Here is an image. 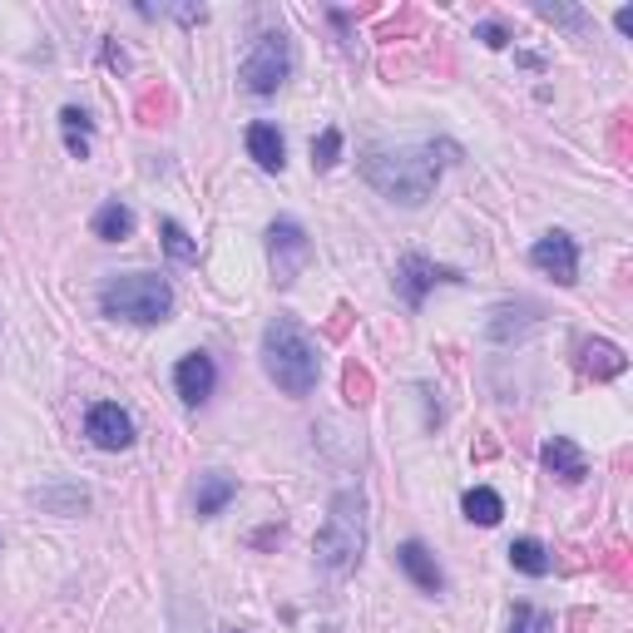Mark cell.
<instances>
[{
    "instance_id": "cell-1",
    "label": "cell",
    "mask_w": 633,
    "mask_h": 633,
    "mask_svg": "<svg viewBox=\"0 0 633 633\" xmlns=\"http://www.w3.org/2000/svg\"><path fill=\"white\" fill-rule=\"evenodd\" d=\"M362 178L381 198H391V203L415 208V203H425V198L435 193L441 158L431 154V144L425 148H371V154L362 158Z\"/></svg>"
},
{
    "instance_id": "cell-2",
    "label": "cell",
    "mask_w": 633,
    "mask_h": 633,
    "mask_svg": "<svg viewBox=\"0 0 633 633\" xmlns=\"http://www.w3.org/2000/svg\"><path fill=\"white\" fill-rule=\"evenodd\" d=\"M263 371L277 381V391L287 396H312L316 386V342L292 322V316H273L263 332Z\"/></svg>"
},
{
    "instance_id": "cell-3",
    "label": "cell",
    "mask_w": 633,
    "mask_h": 633,
    "mask_svg": "<svg viewBox=\"0 0 633 633\" xmlns=\"http://www.w3.org/2000/svg\"><path fill=\"white\" fill-rule=\"evenodd\" d=\"M366 554V500L362 490H336L326 504V524L316 534V559L332 574H352Z\"/></svg>"
},
{
    "instance_id": "cell-4",
    "label": "cell",
    "mask_w": 633,
    "mask_h": 633,
    "mask_svg": "<svg viewBox=\"0 0 633 633\" xmlns=\"http://www.w3.org/2000/svg\"><path fill=\"white\" fill-rule=\"evenodd\" d=\"M99 312L114 316V322L154 326L174 312V292H168V282L158 273H119L99 292Z\"/></svg>"
},
{
    "instance_id": "cell-5",
    "label": "cell",
    "mask_w": 633,
    "mask_h": 633,
    "mask_svg": "<svg viewBox=\"0 0 633 633\" xmlns=\"http://www.w3.org/2000/svg\"><path fill=\"white\" fill-rule=\"evenodd\" d=\"M292 75V49H287V40L277 35V30H267V35H257V45L247 49L243 59V85L253 89V95H277V85Z\"/></svg>"
},
{
    "instance_id": "cell-6",
    "label": "cell",
    "mask_w": 633,
    "mask_h": 633,
    "mask_svg": "<svg viewBox=\"0 0 633 633\" xmlns=\"http://www.w3.org/2000/svg\"><path fill=\"white\" fill-rule=\"evenodd\" d=\"M267 257H273V277L277 282H297L302 277V267L312 263V237H307L302 223H292V218H277L273 227H267Z\"/></svg>"
},
{
    "instance_id": "cell-7",
    "label": "cell",
    "mask_w": 633,
    "mask_h": 633,
    "mask_svg": "<svg viewBox=\"0 0 633 633\" xmlns=\"http://www.w3.org/2000/svg\"><path fill=\"white\" fill-rule=\"evenodd\" d=\"M530 263L540 267L544 277H554L559 287L579 282V243H574L569 233H559V227H554V233H544L540 243L530 247Z\"/></svg>"
},
{
    "instance_id": "cell-8",
    "label": "cell",
    "mask_w": 633,
    "mask_h": 633,
    "mask_svg": "<svg viewBox=\"0 0 633 633\" xmlns=\"http://www.w3.org/2000/svg\"><path fill=\"white\" fill-rule=\"evenodd\" d=\"M435 282H460V273L431 263V257H421V253H406L401 267H396V292L406 297V307H421Z\"/></svg>"
},
{
    "instance_id": "cell-9",
    "label": "cell",
    "mask_w": 633,
    "mask_h": 633,
    "mask_svg": "<svg viewBox=\"0 0 633 633\" xmlns=\"http://www.w3.org/2000/svg\"><path fill=\"white\" fill-rule=\"evenodd\" d=\"M85 435L99 445V451H129V445H134V415L114 401H99V406H89Z\"/></svg>"
},
{
    "instance_id": "cell-10",
    "label": "cell",
    "mask_w": 633,
    "mask_h": 633,
    "mask_svg": "<svg viewBox=\"0 0 633 633\" xmlns=\"http://www.w3.org/2000/svg\"><path fill=\"white\" fill-rule=\"evenodd\" d=\"M174 386H178V396H184L188 406L208 401V396H213V386H218V366H213V356L188 352L184 362L174 366Z\"/></svg>"
},
{
    "instance_id": "cell-11",
    "label": "cell",
    "mask_w": 633,
    "mask_h": 633,
    "mask_svg": "<svg viewBox=\"0 0 633 633\" xmlns=\"http://www.w3.org/2000/svg\"><path fill=\"white\" fill-rule=\"evenodd\" d=\"M396 564H401V569H406V579H411L421 593H441V589H445V574H441V564H435V554L425 549L421 540H406L401 549H396Z\"/></svg>"
},
{
    "instance_id": "cell-12",
    "label": "cell",
    "mask_w": 633,
    "mask_h": 633,
    "mask_svg": "<svg viewBox=\"0 0 633 633\" xmlns=\"http://www.w3.org/2000/svg\"><path fill=\"white\" fill-rule=\"evenodd\" d=\"M540 460H544V470L559 475L564 485H579L584 475H589V460H584V451L569 441V435H554V441L540 451Z\"/></svg>"
},
{
    "instance_id": "cell-13",
    "label": "cell",
    "mask_w": 633,
    "mask_h": 633,
    "mask_svg": "<svg viewBox=\"0 0 633 633\" xmlns=\"http://www.w3.org/2000/svg\"><path fill=\"white\" fill-rule=\"evenodd\" d=\"M247 154L257 158V168H267V174H277V168L287 164V144L282 134H277V124H247Z\"/></svg>"
},
{
    "instance_id": "cell-14",
    "label": "cell",
    "mask_w": 633,
    "mask_h": 633,
    "mask_svg": "<svg viewBox=\"0 0 633 633\" xmlns=\"http://www.w3.org/2000/svg\"><path fill=\"white\" fill-rule=\"evenodd\" d=\"M237 495V485L227 480L223 470H208V475H198V495H193V504H198V514H203V520H213L218 510H223L227 500H233Z\"/></svg>"
},
{
    "instance_id": "cell-15",
    "label": "cell",
    "mask_w": 633,
    "mask_h": 633,
    "mask_svg": "<svg viewBox=\"0 0 633 633\" xmlns=\"http://www.w3.org/2000/svg\"><path fill=\"white\" fill-rule=\"evenodd\" d=\"M623 366H629V356H623L613 342H584V371H589L593 381L623 376Z\"/></svg>"
},
{
    "instance_id": "cell-16",
    "label": "cell",
    "mask_w": 633,
    "mask_h": 633,
    "mask_svg": "<svg viewBox=\"0 0 633 633\" xmlns=\"http://www.w3.org/2000/svg\"><path fill=\"white\" fill-rule=\"evenodd\" d=\"M95 237H104V243H124V237H134V213H129L119 198H109V203L95 213Z\"/></svg>"
},
{
    "instance_id": "cell-17",
    "label": "cell",
    "mask_w": 633,
    "mask_h": 633,
    "mask_svg": "<svg viewBox=\"0 0 633 633\" xmlns=\"http://www.w3.org/2000/svg\"><path fill=\"white\" fill-rule=\"evenodd\" d=\"M460 504H465V520L485 524V530H490V524H500V514H504V500L490 490V485H475V490H465Z\"/></svg>"
},
{
    "instance_id": "cell-18",
    "label": "cell",
    "mask_w": 633,
    "mask_h": 633,
    "mask_svg": "<svg viewBox=\"0 0 633 633\" xmlns=\"http://www.w3.org/2000/svg\"><path fill=\"white\" fill-rule=\"evenodd\" d=\"M510 564L520 574H530V579H544V574H549V549H544L540 540H530V534H524V540H514L510 544Z\"/></svg>"
},
{
    "instance_id": "cell-19",
    "label": "cell",
    "mask_w": 633,
    "mask_h": 633,
    "mask_svg": "<svg viewBox=\"0 0 633 633\" xmlns=\"http://www.w3.org/2000/svg\"><path fill=\"white\" fill-rule=\"evenodd\" d=\"M59 129H65V148L75 158H89V114L85 109H59Z\"/></svg>"
},
{
    "instance_id": "cell-20",
    "label": "cell",
    "mask_w": 633,
    "mask_h": 633,
    "mask_svg": "<svg viewBox=\"0 0 633 633\" xmlns=\"http://www.w3.org/2000/svg\"><path fill=\"white\" fill-rule=\"evenodd\" d=\"M158 233H164V247H168V257H174V263H198V243L174 223V218H164V223H158Z\"/></svg>"
},
{
    "instance_id": "cell-21",
    "label": "cell",
    "mask_w": 633,
    "mask_h": 633,
    "mask_svg": "<svg viewBox=\"0 0 633 633\" xmlns=\"http://www.w3.org/2000/svg\"><path fill=\"white\" fill-rule=\"evenodd\" d=\"M554 619L544 609H534V603H514V619H510V633H549Z\"/></svg>"
},
{
    "instance_id": "cell-22",
    "label": "cell",
    "mask_w": 633,
    "mask_h": 633,
    "mask_svg": "<svg viewBox=\"0 0 633 633\" xmlns=\"http://www.w3.org/2000/svg\"><path fill=\"white\" fill-rule=\"evenodd\" d=\"M342 158V129H322V138H312V164L332 168Z\"/></svg>"
},
{
    "instance_id": "cell-23",
    "label": "cell",
    "mask_w": 633,
    "mask_h": 633,
    "mask_svg": "<svg viewBox=\"0 0 633 633\" xmlns=\"http://www.w3.org/2000/svg\"><path fill=\"white\" fill-rule=\"evenodd\" d=\"M544 20H559V25H584V10H569V5H549V0H534Z\"/></svg>"
},
{
    "instance_id": "cell-24",
    "label": "cell",
    "mask_w": 633,
    "mask_h": 633,
    "mask_svg": "<svg viewBox=\"0 0 633 633\" xmlns=\"http://www.w3.org/2000/svg\"><path fill=\"white\" fill-rule=\"evenodd\" d=\"M475 35H480V40H485V45H490V49H504V45H510V30H504L500 20H485V25L475 30Z\"/></svg>"
},
{
    "instance_id": "cell-25",
    "label": "cell",
    "mask_w": 633,
    "mask_h": 633,
    "mask_svg": "<svg viewBox=\"0 0 633 633\" xmlns=\"http://www.w3.org/2000/svg\"><path fill=\"white\" fill-rule=\"evenodd\" d=\"M366 376L362 371H356V366H352V371H346V396H352V401H366Z\"/></svg>"
},
{
    "instance_id": "cell-26",
    "label": "cell",
    "mask_w": 633,
    "mask_h": 633,
    "mask_svg": "<svg viewBox=\"0 0 633 633\" xmlns=\"http://www.w3.org/2000/svg\"><path fill=\"white\" fill-rule=\"evenodd\" d=\"M613 25H619V35H633V5H623L619 15H613Z\"/></svg>"
}]
</instances>
